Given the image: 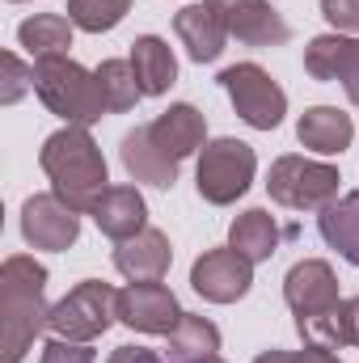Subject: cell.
Here are the masks:
<instances>
[{"instance_id": "obj_1", "label": "cell", "mask_w": 359, "mask_h": 363, "mask_svg": "<svg viewBox=\"0 0 359 363\" xmlns=\"http://www.w3.org/2000/svg\"><path fill=\"white\" fill-rule=\"evenodd\" d=\"M47 291V267H38L26 254L4 258L0 267V363H21L34 338L47 330L51 308L43 300Z\"/></svg>"}, {"instance_id": "obj_2", "label": "cell", "mask_w": 359, "mask_h": 363, "mask_svg": "<svg viewBox=\"0 0 359 363\" xmlns=\"http://www.w3.org/2000/svg\"><path fill=\"white\" fill-rule=\"evenodd\" d=\"M38 165L47 169L51 178V194L64 199L72 211H93L97 199L110 190L106 186V157L101 148L93 144V135L85 127H64L55 135H47L43 152H38Z\"/></svg>"}, {"instance_id": "obj_3", "label": "cell", "mask_w": 359, "mask_h": 363, "mask_svg": "<svg viewBox=\"0 0 359 363\" xmlns=\"http://www.w3.org/2000/svg\"><path fill=\"white\" fill-rule=\"evenodd\" d=\"M283 300L296 317V330L304 342H317V347H338V279L330 271V262L321 258H304L296 262L287 279H283Z\"/></svg>"}, {"instance_id": "obj_4", "label": "cell", "mask_w": 359, "mask_h": 363, "mask_svg": "<svg viewBox=\"0 0 359 363\" xmlns=\"http://www.w3.org/2000/svg\"><path fill=\"white\" fill-rule=\"evenodd\" d=\"M34 93L43 97V106L51 114L68 118V127H89L106 114V97L97 89V72H85L68 55L34 64Z\"/></svg>"}, {"instance_id": "obj_5", "label": "cell", "mask_w": 359, "mask_h": 363, "mask_svg": "<svg viewBox=\"0 0 359 363\" xmlns=\"http://www.w3.org/2000/svg\"><path fill=\"white\" fill-rule=\"evenodd\" d=\"M114 321H118V291L110 283H101V279H85L60 304H51L47 330L55 338H68V342H93Z\"/></svg>"}, {"instance_id": "obj_6", "label": "cell", "mask_w": 359, "mask_h": 363, "mask_svg": "<svg viewBox=\"0 0 359 363\" xmlns=\"http://www.w3.org/2000/svg\"><path fill=\"white\" fill-rule=\"evenodd\" d=\"M254 169H258L254 148L245 140L224 135V140L203 144V157H199V169H194V186H199V194L211 207H228V203H237L250 190Z\"/></svg>"}, {"instance_id": "obj_7", "label": "cell", "mask_w": 359, "mask_h": 363, "mask_svg": "<svg viewBox=\"0 0 359 363\" xmlns=\"http://www.w3.org/2000/svg\"><path fill=\"white\" fill-rule=\"evenodd\" d=\"M338 169L321 165V161H304V157H279L267 174V190L279 207L292 211H321L326 203L338 199Z\"/></svg>"}, {"instance_id": "obj_8", "label": "cell", "mask_w": 359, "mask_h": 363, "mask_svg": "<svg viewBox=\"0 0 359 363\" xmlns=\"http://www.w3.org/2000/svg\"><path fill=\"white\" fill-rule=\"evenodd\" d=\"M220 85L228 93L233 110H237L250 127L275 131V127L283 123V114H287V93L270 81L267 68H258V64H233V68L220 72Z\"/></svg>"}, {"instance_id": "obj_9", "label": "cell", "mask_w": 359, "mask_h": 363, "mask_svg": "<svg viewBox=\"0 0 359 363\" xmlns=\"http://www.w3.org/2000/svg\"><path fill=\"white\" fill-rule=\"evenodd\" d=\"M21 237L34 250H51L64 254L68 245H77L81 237V211H72L64 199L55 194H30L21 207Z\"/></svg>"}, {"instance_id": "obj_10", "label": "cell", "mask_w": 359, "mask_h": 363, "mask_svg": "<svg viewBox=\"0 0 359 363\" xmlns=\"http://www.w3.org/2000/svg\"><path fill=\"white\" fill-rule=\"evenodd\" d=\"M250 283H254V262L241 258L233 245H228V250H207V254L194 258V267H190V287H194L203 300H211V304H233V300H241V296L250 291Z\"/></svg>"}, {"instance_id": "obj_11", "label": "cell", "mask_w": 359, "mask_h": 363, "mask_svg": "<svg viewBox=\"0 0 359 363\" xmlns=\"http://www.w3.org/2000/svg\"><path fill=\"white\" fill-rule=\"evenodd\" d=\"M118 321L140 330V334H174L182 321V308H178V296L153 279V283H131L127 291H118Z\"/></svg>"}, {"instance_id": "obj_12", "label": "cell", "mask_w": 359, "mask_h": 363, "mask_svg": "<svg viewBox=\"0 0 359 363\" xmlns=\"http://www.w3.org/2000/svg\"><path fill=\"white\" fill-rule=\"evenodd\" d=\"M207 4L220 13L224 30L245 47H283L292 38L287 21L275 13L270 0H207Z\"/></svg>"}, {"instance_id": "obj_13", "label": "cell", "mask_w": 359, "mask_h": 363, "mask_svg": "<svg viewBox=\"0 0 359 363\" xmlns=\"http://www.w3.org/2000/svg\"><path fill=\"white\" fill-rule=\"evenodd\" d=\"M304 72L313 81H343L347 97L359 106V38L317 34L304 47Z\"/></svg>"}, {"instance_id": "obj_14", "label": "cell", "mask_w": 359, "mask_h": 363, "mask_svg": "<svg viewBox=\"0 0 359 363\" xmlns=\"http://www.w3.org/2000/svg\"><path fill=\"white\" fill-rule=\"evenodd\" d=\"M170 262H174L170 237L157 233V228H144L131 241H118V250H114V267H118V274H127L131 283L165 279L170 274Z\"/></svg>"}, {"instance_id": "obj_15", "label": "cell", "mask_w": 359, "mask_h": 363, "mask_svg": "<svg viewBox=\"0 0 359 363\" xmlns=\"http://www.w3.org/2000/svg\"><path fill=\"white\" fill-rule=\"evenodd\" d=\"M89 216L110 241H131L136 233L148 228V203L136 186H110Z\"/></svg>"}, {"instance_id": "obj_16", "label": "cell", "mask_w": 359, "mask_h": 363, "mask_svg": "<svg viewBox=\"0 0 359 363\" xmlns=\"http://www.w3.org/2000/svg\"><path fill=\"white\" fill-rule=\"evenodd\" d=\"M174 30H178L182 47H186V55H190L194 64L220 60V51H224V43H228V30H224L220 13H216L207 0H203V4H186L178 17H174Z\"/></svg>"}, {"instance_id": "obj_17", "label": "cell", "mask_w": 359, "mask_h": 363, "mask_svg": "<svg viewBox=\"0 0 359 363\" xmlns=\"http://www.w3.org/2000/svg\"><path fill=\"white\" fill-rule=\"evenodd\" d=\"M123 165H127V174H131L136 182L170 190V186L178 182V165L182 161H174L165 148H157V140H153L148 127H136V131L123 135Z\"/></svg>"}, {"instance_id": "obj_18", "label": "cell", "mask_w": 359, "mask_h": 363, "mask_svg": "<svg viewBox=\"0 0 359 363\" xmlns=\"http://www.w3.org/2000/svg\"><path fill=\"white\" fill-rule=\"evenodd\" d=\"M148 131H153L157 148H165L174 161H186L190 152L203 148V140H207V118H203L190 101H178V106H170L165 114H157V123H148Z\"/></svg>"}, {"instance_id": "obj_19", "label": "cell", "mask_w": 359, "mask_h": 363, "mask_svg": "<svg viewBox=\"0 0 359 363\" xmlns=\"http://www.w3.org/2000/svg\"><path fill=\"white\" fill-rule=\"evenodd\" d=\"M296 140L321 157H334V152H347L351 140H355V123L351 114H343L338 106H313L300 114L296 123Z\"/></svg>"}, {"instance_id": "obj_20", "label": "cell", "mask_w": 359, "mask_h": 363, "mask_svg": "<svg viewBox=\"0 0 359 363\" xmlns=\"http://www.w3.org/2000/svg\"><path fill=\"white\" fill-rule=\"evenodd\" d=\"M131 68H136V81H140L144 97H161L178 81V60H174L170 43L157 34H144L131 43Z\"/></svg>"}, {"instance_id": "obj_21", "label": "cell", "mask_w": 359, "mask_h": 363, "mask_svg": "<svg viewBox=\"0 0 359 363\" xmlns=\"http://www.w3.org/2000/svg\"><path fill=\"white\" fill-rule=\"evenodd\" d=\"M317 228H321L330 250H338L351 267H359V190L326 203L317 216Z\"/></svg>"}, {"instance_id": "obj_22", "label": "cell", "mask_w": 359, "mask_h": 363, "mask_svg": "<svg viewBox=\"0 0 359 363\" xmlns=\"http://www.w3.org/2000/svg\"><path fill=\"white\" fill-rule=\"evenodd\" d=\"M228 245L241 258H250V262H267L270 254L279 250V224H275V216L263 211V207L241 211L233 220V228H228Z\"/></svg>"}, {"instance_id": "obj_23", "label": "cell", "mask_w": 359, "mask_h": 363, "mask_svg": "<svg viewBox=\"0 0 359 363\" xmlns=\"http://www.w3.org/2000/svg\"><path fill=\"white\" fill-rule=\"evenodd\" d=\"M17 43L38 60H55V55H68L72 47V17H60V13H34L30 21L17 26Z\"/></svg>"}, {"instance_id": "obj_24", "label": "cell", "mask_w": 359, "mask_h": 363, "mask_svg": "<svg viewBox=\"0 0 359 363\" xmlns=\"http://www.w3.org/2000/svg\"><path fill=\"white\" fill-rule=\"evenodd\" d=\"M170 363H199L211 359L220 351V330L207 321V317H194V313H182L178 330L170 334Z\"/></svg>"}, {"instance_id": "obj_25", "label": "cell", "mask_w": 359, "mask_h": 363, "mask_svg": "<svg viewBox=\"0 0 359 363\" xmlns=\"http://www.w3.org/2000/svg\"><path fill=\"white\" fill-rule=\"evenodd\" d=\"M97 89H101V97H106V110H114V114L131 110V106L144 97L131 60H106V64L97 68Z\"/></svg>"}, {"instance_id": "obj_26", "label": "cell", "mask_w": 359, "mask_h": 363, "mask_svg": "<svg viewBox=\"0 0 359 363\" xmlns=\"http://www.w3.org/2000/svg\"><path fill=\"white\" fill-rule=\"evenodd\" d=\"M131 0H68V17L85 34H106L127 17Z\"/></svg>"}, {"instance_id": "obj_27", "label": "cell", "mask_w": 359, "mask_h": 363, "mask_svg": "<svg viewBox=\"0 0 359 363\" xmlns=\"http://www.w3.org/2000/svg\"><path fill=\"white\" fill-rule=\"evenodd\" d=\"M0 68H4V89H0V101H17L26 89H34V72L21 68V60L13 51L0 55Z\"/></svg>"}, {"instance_id": "obj_28", "label": "cell", "mask_w": 359, "mask_h": 363, "mask_svg": "<svg viewBox=\"0 0 359 363\" xmlns=\"http://www.w3.org/2000/svg\"><path fill=\"white\" fill-rule=\"evenodd\" d=\"M38 363H93L89 342H68V338H51L43 347V359Z\"/></svg>"}, {"instance_id": "obj_29", "label": "cell", "mask_w": 359, "mask_h": 363, "mask_svg": "<svg viewBox=\"0 0 359 363\" xmlns=\"http://www.w3.org/2000/svg\"><path fill=\"white\" fill-rule=\"evenodd\" d=\"M321 17L334 30H359V0H321Z\"/></svg>"}, {"instance_id": "obj_30", "label": "cell", "mask_w": 359, "mask_h": 363, "mask_svg": "<svg viewBox=\"0 0 359 363\" xmlns=\"http://www.w3.org/2000/svg\"><path fill=\"white\" fill-rule=\"evenodd\" d=\"M338 347H359V296L343 300L338 308Z\"/></svg>"}, {"instance_id": "obj_31", "label": "cell", "mask_w": 359, "mask_h": 363, "mask_svg": "<svg viewBox=\"0 0 359 363\" xmlns=\"http://www.w3.org/2000/svg\"><path fill=\"white\" fill-rule=\"evenodd\" d=\"M110 363H165V359L157 351H148V347H118L110 355Z\"/></svg>"}, {"instance_id": "obj_32", "label": "cell", "mask_w": 359, "mask_h": 363, "mask_svg": "<svg viewBox=\"0 0 359 363\" xmlns=\"http://www.w3.org/2000/svg\"><path fill=\"white\" fill-rule=\"evenodd\" d=\"M292 363H343L330 347H317V342H304V351H296Z\"/></svg>"}, {"instance_id": "obj_33", "label": "cell", "mask_w": 359, "mask_h": 363, "mask_svg": "<svg viewBox=\"0 0 359 363\" xmlns=\"http://www.w3.org/2000/svg\"><path fill=\"white\" fill-rule=\"evenodd\" d=\"M254 363H292V355H287V351H263Z\"/></svg>"}, {"instance_id": "obj_34", "label": "cell", "mask_w": 359, "mask_h": 363, "mask_svg": "<svg viewBox=\"0 0 359 363\" xmlns=\"http://www.w3.org/2000/svg\"><path fill=\"white\" fill-rule=\"evenodd\" d=\"M199 363H224V359H220V355H211V359H199Z\"/></svg>"}]
</instances>
